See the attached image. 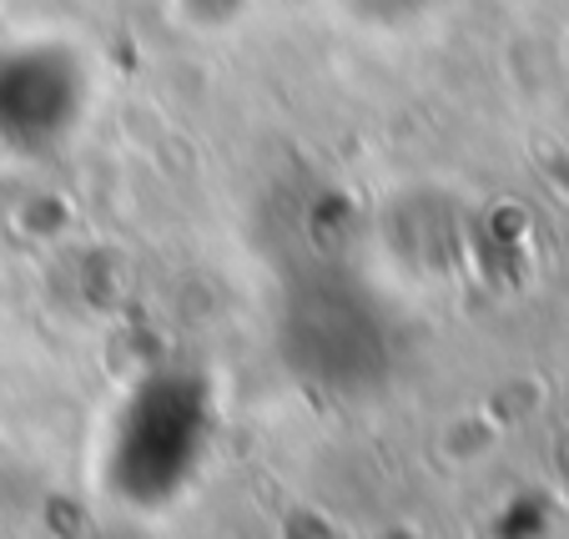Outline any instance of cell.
Returning a JSON list of instances; mask_svg holds the SVG:
<instances>
[{
  "instance_id": "obj_1",
  "label": "cell",
  "mask_w": 569,
  "mask_h": 539,
  "mask_svg": "<svg viewBox=\"0 0 569 539\" xmlns=\"http://www.w3.org/2000/svg\"><path fill=\"white\" fill-rule=\"evenodd\" d=\"M172 11L182 26L202 36H227L252 16V0H172Z\"/></svg>"
}]
</instances>
